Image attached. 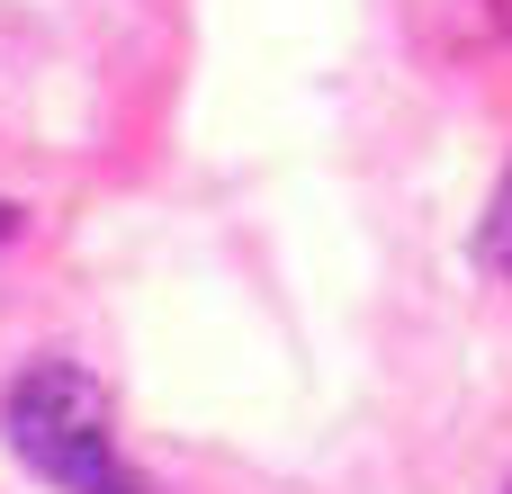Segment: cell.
Masks as SVG:
<instances>
[{"label": "cell", "instance_id": "cell-1", "mask_svg": "<svg viewBox=\"0 0 512 494\" xmlns=\"http://www.w3.org/2000/svg\"><path fill=\"white\" fill-rule=\"evenodd\" d=\"M0 432H9V450H18L27 477H45V486H63V494H153L144 468L117 450L108 387L90 369H72V360H36L0 396Z\"/></svg>", "mask_w": 512, "mask_h": 494}, {"label": "cell", "instance_id": "cell-2", "mask_svg": "<svg viewBox=\"0 0 512 494\" xmlns=\"http://www.w3.org/2000/svg\"><path fill=\"white\" fill-rule=\"evenodd\" d=\"M477 261L495 279H512V171H504V189H495V207L477 216Z\"/></svg>", "mask_w": 512, "mask_h": 494}]
</instances>
